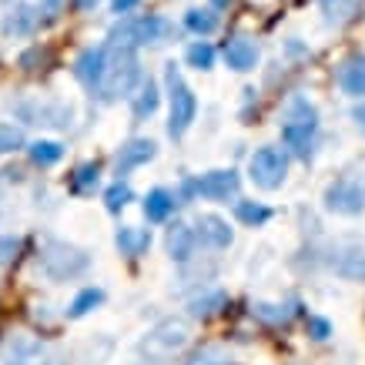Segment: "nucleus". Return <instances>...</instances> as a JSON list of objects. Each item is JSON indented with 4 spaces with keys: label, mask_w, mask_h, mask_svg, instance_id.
<instances>
[{
    "label": "nucleus",
    "mask_w": 365,
    "mask_h": 365,
    "mask_svg": "<svg viewBox=\"0 0 365 365\" xmlns=\"http://www.w3.org/2000/svg\"><path fill=\"white\" fill-rule=\"evenodd\" d=\"M134 84H141V64H138L134 47H114L111 54H108L104 74H101L98 98L101 101L128 98V94L134 91Z\"/></svg>",
    "instance_id": "obj_1"
},
{
    "label": "nucleus",
    "mask_w": 365,
    "mask_h": 365,
    "mask_svg": "<svg viewBox=\"0 0 365 365\" xmlns=\"http://www.w3.org/2000/svg\"><path fill=\"white\" fill-rule=\"evenodd\" d=\"M165 84H168V98H171L168 134H171V138H181V134L195 124V118H198V98H195V91L185 84V78H181V71H178L175 61L165 64Z\"/></svg>",
    "instance_id": "obj_2"
},
{
    "label": "nucleus",
    "mask_w": 365,
    "mask_h": 365,
    "mask_svg": "<svg viewBox=\"0 0 365 365\" xmlns=\"http://www.w3.org/2000/svg\"><path fill=\"white\" fill-rule=\"evenodd\" d=\"M319 128V114L305 98H292L285 108V121H282V141L292 148V155L309 158L312 151V134Z\"/></svg>",
    "instance_id": "obj_3"
},
{
    "label": "nucleus",
    "mask_w": 365,
    "mask_h": 365,
    "mask_svg": "<svg viewBox=\"0 0 365 365\" xmlns=\"http://www.w3.org/2000/svg\"><path fill=\"white\" fill-rule=\"evenodd\" d=\"M188 339H191V332H188L185 322L181 319H165L144 335L141 355H148L151 362H165V359H175V355L188 345Z\"/></svg>",
    "instance_id": "obj_4"
},
{
    "label": "nucleus",
    "mask_w": 365,
    "mask_h": 365,
    "mask_svg": "<svg viewBox=\"0 0 365 365\" xmlns=\"http://www.w3.org/2000/svg\"><path fill=\"white\" fill-rule=\"evenodd\" d=\"M88 265H91V258L81 248H74V245L47 242V248L41 252V268L54 282H67V278L81 275V272H88Z\"/></svg>",
    "instance_id": "obj_5"
},
{
    "label": "nucleus",
    "mask_w": 365,
    "mask_h": 365,
    "mask_svg": "<svg viewBox=\"0 0 365 365\" xmlns=\"http://www.w3.org/2000/svg\"><path fill=\"white\" fill-rule=\"evenodd\" d=\"M168 34H171V24L165 17H155L148 14L141 21H128L121 27L111 31V44L114 47H138V44H161Z\"/></svg>",
    "instance_id": "obj_6"
},
{
    "label": "nucleus",
    "mask_w": 365,
    "mask_h": 365,
    "mask_svg": "<svg viewBox=\"0 0 365 365\" xmlns=\"http://www.w3.org/2000/svg\"><path fill=\"white\" fill-rule=\"evenodd\" d=\"M248 175L258 188L265 191H275L285 185V175H288V158L278 151V148H258L248 161Z\"/></svg>",
    "instance_id": "obj_7"
},
{
    "label": "nucleus",
    "mask_w": 365,
    "mask_h": 365,
    "mask_svg": "<svg viewBox=\"0 0 365 365\" xmlns=\"http://www.w3.org/2000/svg\"><path fill=\"white\" fill-rule=\"evenodd\" d=\"M325 208L335 215H362L365 211V188L355 181H335L325 188Z\"/></svg>",
    "instance_id": "obj_8"
},
{
    "label": "nucleus",
    "mask_w": 365,
    "mask_h": 365,
    "mask_svg": "<svg viewBox=\"0 0 365 365\" xmlns=\"http://www.w3.org/2000/svg\"><path fill=\"white\" fill-rule=\"evenodd\" d=\"M238 171H208V175H201L198 181H195V191H198L201 198L208 201H228L238 195Z\"/></svg>",
    "instance_id": "obj_9"
},
{
    "label": "nucleus",
    "mask_w": 365,
    "mask_h": 365,
    "mask_svg": "<svg viewBox=\"0 0 365 365\" xmlns=\"http://www.w3.org/2000/svg\"><path fill=\"white\" fill-rule=\"evenodd\" d=\"M104 64H108V47H88V51H81L78 61H74V78H78L84 88L98 91Z\"/></svg>",
    "instance_id": "obj_10"
},
{
    "label": "nucleus",
    "mask_w": 365,
    "mask_h": 365,
    "mask_svg": "<svg viewBox=\"0 0 365 365\" xmlns=\"http://www.w3.org/2000/svg\"><path fill=\"white\" fill-rule=\"evenodd\" d=\"M335 275L345 282H365V248L359 245H339L332 252Z\"/></svg>",
    "instance_id": "obj_11"
},
{
    "label": "nucleus",
    "mask_w": 365,
    "mask_h": 365,
    "mask_svg": "<svg viewBox=\"0 0 365 365\" xmlns=\"http://www.w3.org/2000/svg\"><path fill=\"white\" fill-rule=\"evenodd\" d=\"M195 235L208 248H228L235 242V232L228 228V222H225L222 215H201L198 225H195Z\"/></svg>",
    "instance_id": "obj_12"
},
{
    "label": "nucleus",
    "mask_w": 365,
    "mask_h": 365,
    "mask_svg": "<svg viewBox=\"0 0 365 365\" xmlns=\"http://www.w3.org/2000/svg\"><path fill=\"white\" fill-rule=\"evenodd\" d=\"M155 155H158L155 141H148V138H134V141H128L121 148V155H118V161H114V171H118V175H128V171H134V168L148 165Z\"/></svg>",
    "instance_id": "obj_13"
},
{
    "label": "nucleus",
    "mask_w": 365,
    "mask_h": 365,
    "mask_svg": "<svg viewBox=\"0 0 365 365\" xmlns=\"http://www.w3.org/2000/svg\"><path fill=\"white\" fill-rule=\"evenodd\" d=\"M195 245H198V235L195 228L185 222H175L168 228V255L175 258V262H191V255H195Z\"/></svg>",
    "instance_id": "obj_14"
},
{
    "label": "nucleus",
    "mask_w": 365,
    "mask_h": 365,
    "mask_svg": "<svg viewBox=\"0 0 365 365\" xmlns=\"http://www.w3.org/2000/svg\"><path fill=\"white\" fill-rule=\"evenodd\" d=\"M4 365H41V342L27 335H14L4 345Z\"/></svg>",
    "instance_id": "obj_15"
},
{
    "label": "nucleus",
    "mask_w": 365,
    "mask_h": 365,
    "mask_svg": "<svg viewBox=\"0 0 365 365\" xmlns=\"http://www.w3.org/2000/svg\"><path fill=\"white\" fill-rule=\"evenodd\" d=\"M225 64L232 67V71H252L258 64V47L255 41L248 37H232L228 44H225Z\"/></svg>",
    "instance_id": "obj_16"
},
{
    "label": "nucleus",
    "mask_w": 365,
    "mask_h": 365,
    "mask_svg": "<svg viewBox=\"0 0 365 365\" xmlns=\"http://www.w3.org/2000/svg\"><path fill=\"white\" fill-rule=\"evenodd\" d=\"M339 84H342L345 94H352V98H365V57L362 54L349 57V61L339 67Z\"/></svg>",
    "instance_id": "obj_17"
},
{
    "label": "nucleus",
    "mask_w": 365,
    "mask_h": 365,
    "mask_svg": "<svg viewBox=\"0 0 365 365\" xmlns=\"http://www.w3.org/2000/svg\"><path fill=\"white\" fill-rule=\"evenodd\" d=\"M118 248H121V255H128V258H141L148 248H151V232L148 228H134V225H124V228H118Z\"/></svg>",
    "instance_id": "obj_18"
},
{
    "label": "nucleus",
    "mask_w": 365,
    "mask_h": 365,
    "mask_svg": "<svg viewBox=\"0 0 365 365\" xmlns=\"http://www.w3.org/2000/svg\"><path fill=\"white\" fill-rule=\"evenodd\" d=\"M222 309H228V292H222V288H208V292H201L188 302V312L195 319H211Z\"/></svg>",
    "instance_id": "obj_19"
},
{
    "label": "nucleus",
    "mask_w": 365,
    "mask_h": 365,
    "mask_svg": "<svg viewBox=\"0 0 365 365\" xmlns=\"http://www.w3.org/2000/svg\"><path fill=\"white\" fill-rule=\"evenodd\" d=\"M171 208H175V198H171V195H168L165 188L148 191V198H144V218H148L151 225L168 222V215H171Z\"/></svg>",
    "instance_id": "obj_20"
},
{
    "label": "nucleus",
    "mask_w": 365,
    "mask_h": 365,
    "mask_svg": "<svg viewBox=\"0 0 365 365\" xmlns=\"http://www.w3.org/2000/svg\"><path fill=\"white\" fill-rule=\"evenodd\" d=\"M98 185H101L98 161H84V165L74 168V175H71V191H74V195H94Z\"/></svg>",
    "instance_id": "obj_21"
},
{
    "label": "nucleus",
    "mask_w": 365,
    "mask_h": 365,
    "mask_svg": "<svg viewBox=\"0 0 365 365\" xmlns=\"http://www.w3.org/2000/svg\"><path fill=\"white\" fill-rule=\"evenodd\" d=\"M158 101H161L158 84L151 78H141L138 94H134V118H151V114L158 111Z\"/></svg>",
    "instance_id": "obj_22"
},
{
    "label": "nucleus",
    "mask_w": 365,
    "mask_h": 365,
    "mask_svg": "<svg viewBox=\"0 0 365 365\" xmlns=\"http://www.w3.org/2000/svg\"><path fill=\"white\" fill-rule=\"evenodd\" d=\"M295 312H299L295 302L292 305H252V315L262 319L265 325H285V322L295 319Z\"/></svg>",
    "instance_id": "obj_23"
},
{
    "label": "nucleus",
    "mask_w": 365,
    "mask_h": 365,
    "mask_svg": "<svg viewBox=\"0 0 365 365\" xmlns=\"http://www.w3.org/2000/svg\"><path fill=\"white\" fill-rule=\"evenodd\" d=\"M235 215H238V222H245L248 228H258V225H265L272 218V208L262 205V201H238L235 205Z\"/></svg>",
    "instance_id": "obj_24"
},
{
    "label": "nucleus",
    "mask_w": 365,
    "mask_h": 365,
    "mask_svg": "<svg viewBox=\"0 0 365 365\" xmlns=\"http://www.w3.org/2000/svg\"><path fill=\"white\" fill-rule=\"evenodd\" d=\"M185 27H188L191 34H198V37H205V34H215V27H218V14L191 7V11L185 14Z\"/></svg>",
    "instance_id": "obj_25"
},
{
    "label": "nucleus",
    "mask_w": 365,
    "mask_h": 365,
    "mask_svg": "<svg viewBox=\"0 0 365 365\" xmlns=\"http://www.w3.org/2000/svg\"><path fill=\"white\" fill-rule=\"evenodd\" d=\"M64 158V148L57 141H34L31 144V161L34 165H41V168H51V165H57Z\"/></svg>",
    "instance_id": "obj_26"
},
{
    "label": "nucleus",
    "mask_w": 365,
    "mask_h": 365,
    "mask_svg": "<svg viewBox=\"0 0 365 365\" xmlns=\"http://www.w3.org/2000/svg\"><path fill=\"white\" fill-rule=\"evenodd\" d=\"M101 302H104V292H101V288H84V292H78V299L71 302L67 315H71V319H84L91 309H98Z\"/></svg>",
    "instance_id": "obj_27"
},
{
    "label": "nucleus",
    "mask_w": 365,
    "mask_h": 365,
    "mask_svg": "<svg viewBox=\"0 0 365 365\" xmlns=\"http://www.w3.org/2000/svg\"><path fill=\"white\" fill-rule=\"evenodd\" d=\"M188 64L198 67V71H211L215 67V47L208 41H198V44L188 47Z\"/></svg>",
    "instance_id": "obj_28"
},
{
    "label": "nucleus",
    "mask_w": 365,
    "mask_h": 365,
    "mask_svg": "<svg viewBox=\"0 0 365 365\" xmlns=\"http://www.w3.org/2000/svg\"><path fill=\"white\" fill-rule=\"evenodd\" d=\"M34 11L31 7H17V11H11V17H7V24H4V31L7 34H27L34 27Z\"/></svg>",
    "instance_id": "obj_29"
},
{
    "label": "nucleus",
    "mask_w": 365,
    "mask_h": 365,
    "mask_svg": "<svg viewBox=\"0 0 365 365\" xmlns=\"http://www.w3.org/2000/svg\"><path fill=\"white\" fill-rule=\"evenodd\" d=\"M24 148V131L14 124H0V155H14Z\"/></svg>",
    "instance_id": "obj_30"
},
{
    "label": "nucleus",
    "mask_w": 365,
    "mask_h": 365,
    "mask_svg": "<svg viewBox=\"0 0 365 365\" xmlns=\"http://www.w3.org/2000/svg\"><path fill=\"white\" fill-rule=\"evenodd\" d=\"M128 201H131V188H128L124 181H114L111 188L104 191V205H108V211H114V215H118Z\"/></svg>",
    "instance_id": "obj_31"
},
{
    "label": "nucleus",
    "mask_w": 365,
    "mask_h": 365,
    "mask_svg": "<svg viewBox=\"0 0 365 365\" xmlns=\"http://www.w3.org/2000/svg\"><path fill=\"white\" fill-rule=\"evenodd\" d=\"M17 252H21V238H14V235L0 238V265H11V262H17Z\"/></svg>",
    "instance_id": "obj_32"
},
{
    "label": "nucleus",
    "mask_w": 365,
    "mask_h": 365,
    "mask_svg": "<svg viewBox=\"0 0 365 365\" xmlns=\"http://www.w3.org/2000/svg\"><path fill=\"white\" fill-rule=\"evenodd\" d=\"M309 335H312V339H319V342H325V339L332 335V322L312 315V319H309Z\"/></svg>",
    "instance_id": "obj_33"
},
{
    "label": "nucleus",
    "mask_w": 365,
    "mask_h": 365,
    "mask_svg": "<svg viewBox=\"0 0 365 365\" xmlns=\"http://www.w3.org/2000/svg\"><path fill=\"white\" fill-rule=\"evenodd\" d=\"M47 61V51H41V47H34V51H27V54L21 57V67L24 71H37L34 64H44Z\"/></svg>",
    "instance_id": "obj_34"
},
{
    "label": "nucleus",
    "mask_w": 365,
    "mask_h": 365,
    "mask_svg": "<svg viewBox=\"0 0 365 365\" xmlns=\"http://www.w3.org/2000/svg\"><path fill=\"white\" fill-rule=\"evenodd\" d=\"M138 4H141V0H111V11L114 14H131Z\"/></svg>",
    "instance_id": "obj_35"
},
{
    "label": "nucleus",
    "mask_w": 365,
    "mask_h": 365,
    "mask_svg": "<svg viewBox=\"0 0 365 365\" xmlns=\"http://www.w3.org/2000/svg\"><path fill=\"white\" fill-rule=\"evenodd\" d=\"M61 4H64V0H44V4H41V11H44L47 17H54V14L61 11Z\"/></svg>",
    "instance_id": "obj_36"
},
{
    "label": "nucleus",
    "mask_w": 365,
    "mask_h": 365,
    "mask_svg": "<svg viewBox=\"0 0 365 365\" xmlns=\"http://www.w3.org/2000/svg\"><path fill=\"white\" fill-rule=\"evenodd\" d=\"M252 7L255 11H275L278 0H252Z\"/></svg>",
    "instance_id": "obj_37"
},
{
    "label": "nucleus",
    "mask_w": 365,
    "mask_h": 365,
    "mask_svg": "<svg viewBox=\"0 0 365 365\" xmlns=\"http://www.w3.org/2000/svg\"><path fill=\"white\" fill-rule=\"evenodd\" d=\"M352 118H355V124H359V128H362V131H365V101H362V104H355Z\"/></svg>",
    "instance_id": "obj_38"
},
{
    "label": "nucleus",
    "mask_w": 365,
    "mask_h": 365,
    "mask_svg": "<svg viewBox=\"0 0 365 365\" xmlns=\"http://www.w3.org/2000/svg\"><path fill=\"white\" fill-rule=\"evenodd\" d=\"M74 7H78V11H94L98 0H74Z\"/></svg>",
    "instance_id": "obj_39"
},
{
    "label": "nucleus",
    "mask_w": 365,
    "mask_h": 365,
    "mask_svg": "<svg viewBox=\"0 0 365 365\" xmlns=\"http://www.w3.org/2000/svg\"><path fill=\"white\" fill-rule=\"evenodd\" d=\"M235 0H211V7H215V11H225V7H232Z\"/></svg>",
    "instance_id": "obj_40"
},
{
    "label": "nucleus",
    "mask_w": 365,
    "mask_h": 365,
    "mask_svg": "<svg viewBox=\"0 0 365 365\" xmlns=\"http://www.w3.org/2000/svg\"><path fill=\"white\" fill-rule=\"evenodd\" d=\"M41 365H61V362H54V359H51V362H41Z\"/></svg>",
    "instance_id": "obj_41"
}]
</instances>
